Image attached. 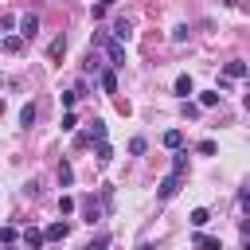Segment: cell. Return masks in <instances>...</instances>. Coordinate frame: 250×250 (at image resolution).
Masks as SVG:
<instances>
[{
	"instance_id": "obj_1",
	"label": "cell",
	"mask_w": 250,
	"mask_h": 250,
	"mask_svg": "<svg viewBox=\"0 0 250 250\" xmlns=\"http://www.w3.org/2000/svg\"><path fill=\"white\" fill-rule=\"evenodd\" d=\"M94 43H98V47H105L109 66H125V47H121L117 39H105V31H94Z\"/></svg>"
},
{
	"instance_id": "obj_2",
	"label": "cell",
	"mask_w": 250,
	"mask_h": 250,
	"mask_svg": "<svg viewBox=\"0 0 250 250\" xmlns=\"http://www.w3.org/2000/svg\"><path fill=\"white\" fill-rule=\"evenodd\" d=\"M180 188H184V172H168V176L156 184V199H172Z\"/></svg>"
},
{
	"instance_id": "obj_3",
	"label": "cell",
	"mask_w": 250,
	"mask_h": 250,
	"mask_svg": "<svg viewBox=\"0 0 250 250\" xmlns=\"http://www.w3.org/2000/svg\"><path fill=\"white\" fill-rule=\"evenodd\" d=\"M246 74H250V66H246L242 59H230V62L223 66V78H230V82H234V78H246Z\"/></svg>"
},
{
	"instance_id": "obj_4",
	"label": "cell",
	"mask_w": 250,
	"mask_h": 250,
	"mask_svg": "<svg viewBox=\"0 0 250 250\" xmlns=\"http://www.w3.org/2000/svg\"><path fill=\"white\" fill-rule=\"evenodd\" d=\"M20 35H23V39H35V35H39V16L27 12V16L20 20Z\"/></svg>"
},
{
	"instance_id": "obj_5",
	"label": "cell",
	"mask_w": 250,
	"mask_h": 250,
	"mask_svg": "<svg viewBox=\"0 0 250 250\" xmlns=\"http://www.w3.org/2000/svg\"><path fill=\"white\" fill-rule=\"evenodd\" d=\"M43 242H47V234H43V230H35V227H27V230H23V246H27V250H43Z\"/></svg>"
},
{
	"instance_id": "obj_6",
	"label": "cell",
	"mask_w": 250,
	"mask_h": 250,
	"mask_svg": "<svg viewBox=\"0 0 250 250\" xmlns=\"http://www.w3.org/2000/svg\"><path fill=\"white\" fill-rule=\"evenodd\" d=\"M191 246H195V250H223V242H219L215 234H195Z\"/></svg>"
},
{
	"instance_id": "obj_7",
	"label": "cell",
	"mask_w": 250,
	"mask_h": 250,
	"mask_svg": "<svg viewBox=\"0 0 250 250\" xmlns=\"http://www.w3.org/2000/svg\"><path fill=\"white\" fill-rule=\"evenodd\" d=\"M113 39H117V43H129V39H133V23H129V20H117V23H113Z\"/></svg>"
},
{
	"instance_id": "obj_8",
	"label": "cell",
	"mask_w": 250,
	"mask_h": 250,
	"mask_svg": "<svg viewBox=\"0 0 250 250\" xmlns=\"http://www.w3.org/2000/svg\"><path fill=\"white\" fill-rule=\"evenodd\" d=\"M62 55H66V39H62V35H55V39H51V47H47V59H51V62H59Z\"/></svg>"
},
{
	"instance_id": "obj_9",
	"label": "cell",
	"mask_w": 250,
	"mask_h": 250,
	"mask_svg": "<svg viewBox=\"0 0 250 250\" xmlns=\"http://www.w3.org/2000/svg\"><path fill=\"white\" fill-rule=\"evenodd\" d=\"M176 94H180L184 102L195 94V82H191V74H180V78H176Z\"/></svg>"
},
{
	"instance_id": "obj_10",
	"label": "cell",
	"mask_w": 250,
	"mask_h": 250,
	"mask_svg": "<svg viewBox=\"0 0 250 250\" xmlns=\"http://www.w3.org/2000/svg\"><path fill=\"white\" fill-rule=\"evenodd\" d=\"M43 234H47V242H62V238L70 234V227H66V223H51Z\"/></svg>"
},
{
	"instance_id": "obj_11",
	"label": "cell",
	"mask_w": 250,
	"mask_h": 250,
	"mask_svg": "<svg viewBox=\"0 0 250 250\" xmlns=\"http://www.w3.org/2000/svg\"><path fill=\"white\" fill-rule=\"evenodd\" d=\"M98 86H102L105 94H117V74H113V66H109V70H102V78H98Z\"/></svg>"
},
{
	"instance_id": "obj_12",
	"label": "cell",
	"mask_w": 250,
	"mask_h": 250,
	"mask_svg": "<svg viewBox=\"0 0 250 250\" xmlns=\"http://www.w3.org/2000/svg\"><path fill=\"white\" fill-rule=\"evenodd\" d=\"M160 141H164V148H172V152H176V148L184 145V133H180V129H168V133H164Z\"/></svg>"
},
{
	"instance_id": "obj_13",
	"label": "cell",
	"mask_w": 250,
	"mask_h": 250,
	"mask_svg": "<svg viewBox=\"0 0 250 250\" xmlns=\"http://www.w3.org/2000/svg\"><path fill=\"white\" fill-rule=\"evenodd\" d=\"M55 176H59V184H62V188H70V184H74V168H70L66 160L59 164V172H55Z\"/></svg>"
},
{
	"instance_id": "obj_14",
	"label": "cell",
	"mask_w": 250,
	"mask_h": 250,
	"mask_svg": "<svg viewBox=\"0 0 250 250\" xmlns=\"http://www.w3.org/2000/svg\"><path fill=\"white\" fill-rule=\"evenodd\" d=\"M207 223H211V211H207V207H195V211H191V227L199 230V227H207Z\"/></svg>"
},
{
	"instance_id": "obj_15",
	"label": "cell",
	"mask_w": 250,
	"mask_h": 250,
	"mask_svg": "<svg viewBox=\"0 0 250 250\" xmlns=\"http://www.w3.org/2000/svg\"><path fill=\"white\" fill-rule=\"evenodd\" d=\"M20 125H23V129H31V125H35V105H31V102L20 109Z\"/></svg>"
},
{
	"instance_id": "obj_16",
	"label": "cell",
	"mask_w": 250,
	"mask_h": 250,
	"mask_svg": "<svg viewBox=\"0 0 250 250\" xmlns=\"http://www.w3.org/2000/svg\"><path fill=\"white\" fill-rule=\"evenodd\" d=\"M94 160H98V164H109V160H113V148H109V145L102 141V145L94 148Z\"/></svg>"
},
{
	"instance_id": "obj_17",
	"label": "cell",
	"mask_w": 250,
	"mask_h": 250,
	"mask_svg": "<svg viewBox=\"0 0 250 250\" xmlns=\"http://www.w3.org/2000/svg\"><path fill=\"white\" fill-rule=\"evenodd\" d=\"M105 246H109V234H105V230H98V234L86 242V250H105Z\"/></svg>"
},
{
	"instance_id": "obj_18",
	"label": "cell",
	"mask_w": 250,
	"mask_h": 250,
	"mask_svg": "<svg viewBox=\"0 0 250 250\" xmlns=\"http://www.w3.org/2000/svg\"><path fill=\"white\" fill-rule=\"evenodd\" d=\"M199 105H203V109L219 105V90H203V94H199Z\"/></svg>"
},
{
	"instance_id": "obj_19",
	"label": "cell",
	"mask_w": 250,
	"mask_h": 250,
	"mask_svg": "<svg viewBox=\"0 0 250 250\" xmlns=\"http://www.w3.org/2000/svg\"><path fill=\"white\" fill-rule=\"evenodd\" d=\"M90 141H105V121H90Z\"/></svg>"
},
{
	"instance_id": "obj_20",
	"label": "cell",
	"mask_w": 250,
	"mask_h": 250,
	"mask_svg": "<svg viewBox=\"0 0 250 250\" xmlns=\"http://www.w3.org/2000/svg\"><path fill=\"white\" fill-rule=\"evenodd\" d=\"M82 211H86V223H90V227H94V223H98V215H102L94 199H86V203H82Z\"/></svg>"
},
{
	"instance_id": "obj_21",
	"label": "cell",
	"mask_w": 250,
	"mask_h": 250,
	"mask_svg": "<svg viewBox=\"0 0 250 250\" xmlns=\"http://www.w3.org/2000/svg\"><path fill=\"white\" fill-rule=\"evenodd\" d=\"M20 47H23V39H20V35H8V39H4V51H8V55H16Z\"/></svg>"
},
{
	"instance_id": "obj_22",
	"label": "cell",
	"mask_w": 250,
	"mask_h": 250,
	"mask_svg": "<svg viewBox=\"0 0 250 250\" xmlns=\"http://www.w3.org/2000/svg\"><path fill=\"white\" fill-rule=\"evenodd\" d=\"M59 102H62V105H66V109H70V105H74V102H78V90H62V94H59Z\"/></svg>"
},
{
	"instance_id": "obj_23",
	"label": "cell",
	"mask_w": 250,
	"mask_h": 250,
	"mask_svg": "<svg viewBox=\"0 0 250 250\" xmlns=\"http://www.w3.org/2000/svg\"><path fill=\"white\" fill-rule=\"evenodd\" d=\"M145 148H148V145H145V137H133V141H129V152H133V156H141Z\"/></svg>"
},
{
	"instance_id": "obj_24",
	"label": "cell",
	"mask_w": 250,
	"mask_h": 250,
	"mask_svg": "<svg viewBox=\"0 0 250 250\" xmlns=\"http://www.w3.org/2000/svg\"><path fill=\"white\" fill-rule=\"evenodd\" d=\"M74 125H78V117H74V113H70V109H66V113H62V133H70V129H74Z\"/></svg>"
},
{
	"instance_id": "obj_25",
	"label": "cell",
	"mask_w": 250,
	"mask_h": 250,
	"mask_svg": "<svg viewBox=\"0 0 250 250\" xmlns=\"http://www.w3.org/2000/svg\"><path fill=\"white\" fill-rule=\"evenodd\" d=\"M199 152H203V156H215L219 145H215V141H199Z\"/></svg>"
},
{
	"instance_id": "obj_26",
	"label": "cell",
	"mask_w": 250,
	"mask_h": 250,
	"mask_svg": "<svg viewBox=\"0 0 250 250\" xmlns=\"http://www.w3.org/2000/svg\"><path fill=\"white\" fill-rule=\"evenodd\" d=\"M74 207H78V203H74V199H70V195H62V199H59V211H62V215H70V211H74Z\"/></svg>"
},
{
	"instance_id": "obj_27",
	"label": "cell",
	"mask_w": 250,
	"mask_h": 250,
	"mask_svg": "<svg viewBox=\"0 0 250 250\" xmlns=\"http://www.w3.org/2000/svg\"><path fill=\"white\" fill-rule=\"evenodd\" d=\"M172 39H176V43H184V39H188V23H180V27L172 31Z\"/></svg>"
},
{
	"instance_id": "obj_28",
	"label": "cell",
	"mask_w": 250,
	"mask_h": 250,
	"mask_svg": "<svg viewBox=\"0 0 250 250\" xmlns=\"http://www.w3.org/2000/svg\"><path fill=\"white\" fill-rule=\"evenodd\" d=\"M199 109H203V105H191V102H184V117H199Z\"/></svg>"
},
{
	"instance_id": "obj_29",
	"label": "cell",
	"mask_w": 250,
	"mask_h": 250,
	"mask_svg": "<svg viewBox=\"0 0 250 250\" xmlns=\"http://www.w3.org/2000/svg\"><path fill=\"white\" fill-rule=\"evenodd\" d=\"M4 246H16V227H4Z\"/></svg>"
},
{
	"instance_id": "obj_30",
	"label": "cell",
	"mask_w": 250,
	"mask_h": 250,
	"mask_svg": "<svg viewBox=\"0 0 250 250\" xmlns=\"http://www.w3.org/2000/svg\"><path fill=\"white\" fill-rule=\"evenodd\" d=\"M238 203H242V211H250V191H242V195H238Z\"/></svg>"
},
{
	"instance_id": "obj_31",
	"label": "cell",
	"mask_w": 250,
	"mask_h": 250,
	"mask_svg": "<svg viewBox=\"0 0 250 250\" xmlns=\"http://www.w3.org/2000/svg\"><path fill=\"white\" fill-rule=\"evenodd\" d=\"M242 105H246V109H250V90H246V98H242Z\"/></svg>"
},
{
	"instance_id": "obj_32",
	"label": "cell",
	"mask_w": 250,
	"mask_h": 250,
	"mask_svg": "<svg viewBox=\"0 0 250 250\" xmlns=\"http://www.w3.org/2000/svg\"><path fill=\"white\" fill-rule=\"evenodd\" d=\"M98 4H102V8H109V4H113V0H98Z\"/></svg>"
},
{
	"instance_id": "obj_33",
	"label": "cell",
	"mask_w": 250,
	"mask_h": 250,
	"mask_svg": "<svg viewBox=\"0 0 250 250\" xmlns=\"http://www.w3.org/2000/svg\"><path fill=\"white\" fill-rule=\"evenodd\" d=\"M242 250H250V238H246V242H242Z\"/></svg>"
},
{
	"instance_id": "obj_34",
	"label": "cell",
	"mask_w": 250,
	"mask_h": 250,
	"mask_svg": "<svg viewBox=\"0 0 250 250\" xmlns=\"http://www.w3.org/2000/svg\"><path fill=\"white\" fill-rule=\"evenodd\" d=\"M137 250H152V246H145V242H141V246H137Z\"/></svg>"
},
{
	"instance_id": "obj_35",
	"label": "cell",
	"mask_w": 250,
	"mask_h": 250,
	"mask_svg": "<svg viewBox=\"0 0 250 250\" xmlns=\"http://www.w3.org/2000/svg\"><path fill=\"white\" fill-rule=\"evenodd\" d=\"M4 250H16V246H4Z\"/></svg>"
}]
</instances>
